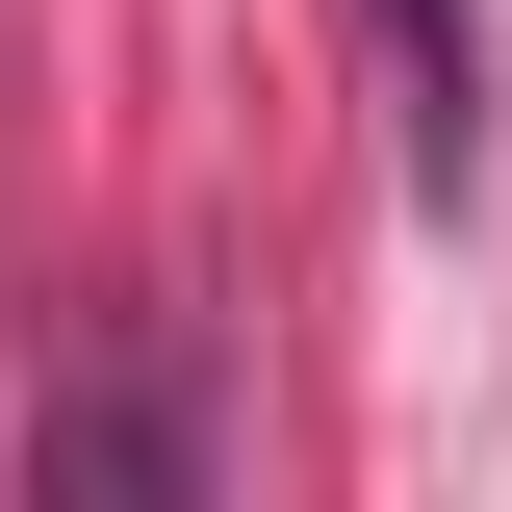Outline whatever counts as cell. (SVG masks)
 I'll use <instances>...</instances> for the list:
<instances>
[{
	"label": "cell",
	"mask_w": 512,
	"mask_h": 512,
	"mask_svg": "<svg viewBox=\"0 0 512 512\" xmlns=\"http://www.w3.org/2000/svg\"><path fill=\"white\" fill-rule=\"evenodd\" d=\"M384 52H410V154L461 180V128H487V0H384Z\"/></svg>",
	"instance_id": "obj_1"
}]
</instances>
